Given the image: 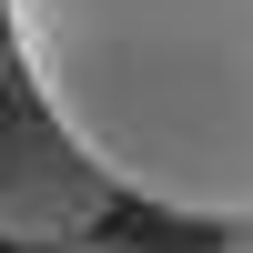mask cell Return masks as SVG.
I'll use <instances>...</instances> for the list:
<instances>
[{
	"label": "cell",
	"instance_id": "obj_3",
	"mask_svg": "<svg viewBox=\"0 0 253 253\" xmlns=\"http://www.w3.org/2000/svg\"><path fill=\"white\" fill-rule=\"evenodd\" d=\"M61 253H142V243H112V233H81V243H61Z\"/></svg>",
	"mask_w": 253,
	"mask_h": 253
},
{
	"label": "cell",
	"instance_id": "obj_4",
	"mask_svg": "<svg viewBox=\"0 0 253 253\" xmlns=\"http://www.w3.org/2000/svg\"><path fill=\"white\" fill-rule=\"evenodd\" d=\"M0 81H10V0H0Z\"/></svg>",
	"mask_w": 253,
	"mask_h": 253
},
{
	"label": "cell",
	"instance_id": "obj_5",
	"mask_svg": "<svg viewBox=\"0 0 253 253\" xmlns=\"http://www.w3.org/2000/svg\"><path fill=\"white\" fill-rule=\"evenodd\" d=\"M213 253H253V233H223V243H213Z\"/></svg>",
	"mask_w": 253,
	"mask_h": 253
},
{
	"label": "cell",
	"instance_id": "obj_1",
	"mask_svg": "<svg viewBox=\"0 0 253 253\" xmlns=\"http://www.w3.org/2000/svg\"><path fill=\"white\" fill-rule=\"evenodd\" d=\"M10 71L122 203L253 233V0H10Z\"/></svg>",
	"mask_w": 253,
	"mask_h": 253
},
{
	"label": "cell",
	"instance_id": "obj_2",
	"mask_svg": "<svg viewBox=\"0 0 253 253\" xmlns=\"http://www.w3.org/2000/svg\"><path fill=\"white\" fill-rule=\"evenodd\" d=\"M112 203H122V193H112V182H101L41 112L0 132V243H20V253H61V243L101 233V213H112Z\"/></svg>",
	"mask_w": 253,
	"mask_h": 253
}]
</instances>
